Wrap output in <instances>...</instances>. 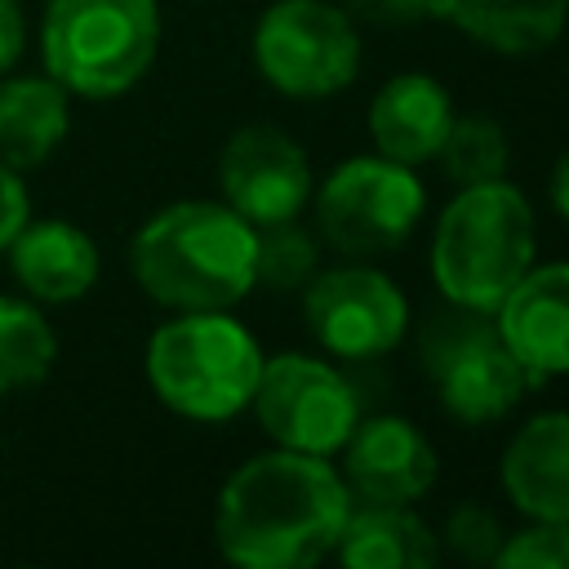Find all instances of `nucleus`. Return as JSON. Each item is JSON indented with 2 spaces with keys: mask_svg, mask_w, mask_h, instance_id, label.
Here are the masks:
<instances>
[{
  "mask_svg": "<svg viewBox=\"0 0 569 569\" xmlns=\"http://www.w3.org/2000/svg\"><path fill=\"white\" fill-rule=\"evenodd\" d=\"M351 502L329 458L276 445L227 476L213 507V538L240 569H307L333 556Z\"/></svg>",
  "mask_w": 569,
  "mask_h": 569,
  "instance_id": "1",
  "label": "nucleus"
},
{
  "mask_svg": "<svg viewBox=\"0 0 569 569\" xmlns=\"http://www.w3.org/2000/svg\"><path fill=\"white\" fill-rule=\"evenodd\" d=\"M258 231L227 200L156 209L129 240L138 289L169 311H231L253 284Z\"/></svg>",
  "mask_w": 569,
  "mask_h": 569,
  "instance_id": "2",
  "label": "nucleus"
},
{
  "mask_svg": "<svg viewBox=\"0 0 569 569\" xmlns=\"http://www.w3.org/2000/svg\"><path fill=\"white\" fill-rule=\"evenodd\" d=\"M533 209L507 178L458 187L431 231V280L445 302L493 311L533 267Z\"/></svg>",
  "mask_w": 569,
  "mask_h": 569,
  "instance_id": "3",
  "label": "nucleus"
},
{
  "mask_svg": "<svg viewBox=\"0 0 569 569\" xmlns=\"http://www.w3.org/2000/svg\"><path fill=\"white\" fill-rule=\"evenodd\" d=\"M258 338L231 311H178L147 342V382L191 422H227L249 409L262 373Z\"/></svg>",
  "mask_w": 569,
  "mask_h": 569,
  "instance_id": "4",
  "label": "nucleus"
},
{
  "mask_svg": "<svg viewBox=\"0 0 569 569\" xmlns=\"http://www.w3.org/2000/svg\"><path fill=\"white\" fill-rule=\"evenodd\" d=\"M160 4L156 0H49L40 22V53L49 80L80 98H120L156 62Z\"/></svg>",
  "mask_w": 569,
  "mask_h": 569,
  "instance_id": "5",
  "label": "nucleus"
},
{
  "mask_svg": "<svg viewBox=\"0 0 569 569\" xmlns=\"http://www.w3.org/2000/svg\"><path fill=\"white\" fill-rule=\"evenodd\" d=\"M418 351L445 413L467 427L507 418L533 382L525 365L511 356V347L502 342L493 311L445 302V311H436L422 325Z\"/></svg>",
  "mask_w": 569,
  "mask_h": 569,
  "instance_id": "6",
  "label": "nucleus"
},
{
  "mask_svg": "<svg viewBox=\"0 0 569 569\" xmlns=\"http://www.w3.org/2000/svg\"><path fill=\"white\" fill-rule=\"evenodd\" d=\"M311 209L316 231L333 253L351 262H373L396 253L418 231L427 191L409 164H396L373 151L333 164L311 191Z\"/></svg>",
  "mask_w": 569,
  "mask_h": 569,
  "instance_id": "7",
  "label": "nucleus"
},
{
  "mask_svg": "<svg viewBox=\"0 0 569 569\" xmlns=\"http://www.w3.org/2000/svg\"><path fill=\"white\" fill-rule=\"evenodd\" d=\"M253 67L284 98H333L360 71V36L329 0H276L253 27Z\"/></svg>",
  "mask_w": 569,
  "mask_h": 569,
  "instance_id": "8",
  "label": "nucleus"
},
{
  "mask_svg": "<svg viewBox=\"0 0 569 569\" xmlns=\"http://www.w3.org/2000/svg\"><path fill=\"white\" fill-rule=\"evenodd\" d=\"M249 409L271 445L316 458H333L347 445L351 427L360 422V400L347 373L302 351L262 360Z\"/></svg>",
  "mask_w": 569,
  "mask_h": 569,
  "instance_id": "9",
  "label": "nucleus"
},
{
  "mask_svg": "<svg viewBox=\"0 0 569 569\" xmlns=\"http://www.w3.org/2000/svg\"><path fill=\"white\" fill-rule=\"evenodd\" d=\"M302 320L325 356L338 360H378L409 329V298L373 262L320 267L302 284Z\"/></svg>",
  "mask_w": 569,
  "mask_h": 569,
  "instance_id": "10",
  "label": "nucleus"
},
{
  "mask_svg": "<svg viewBox=\"0 0 569 569\" xmlns=\"http://www.w3.org/2000/svg\"><path fill=\"white\" fill-rule=\"evenodd\" d=\"M222 200L253 227L289 222L311 204L316 173L307 151L276 124H244L218 156Z\"/></svg>",
  "mask_w": 569,
  "mask_h": 569,
  "instance_id": "11",
  "label": "nucleus"
},
{
  "mask_svg": "<svg viewBox=\"0 0 569 569\" xmlns=\"http://www.w3.org/2000/svg\"><path fill=\"white\" fill-rule=\"evenodd\" d=\"M342 480L356 502H405L413 507L436 485L431 440L400 413L360 418L338 449Z\"/></svg>",
  "mask_w": 569,
  "mask_h": 569,
  "instance_id": "12",
  "label": "nucleus"
},
{
  "mask_svg": "<svg viewBox=\"0 0 569 569\" xmlns=\"http://www.w3.org/2000/svg\"><path fill=\"white\" fill-rule=\"evenodd\" d=\"M493 320L533 382L569 373V262L529 267L493 307Z\"/></svg>",
  "mask_w": 569,
  "mask_h": 569,
  "instance_id": "13",
  "label": "nucleus"
},
{
  "mask_svg": "<svg viewBox=\"0 0 569 569\" xmlns=\"http://www.w3.org/2000/svg\"><path fill=\"white\" fill-rule=\"evenodd\" d=\"M453 98L449 89L427 71H400L391 76L373 102H369V138L373 151L396 164H427L436 160L449 124H453Z\"/></svg>",
  "mask_w": 569,
  "mask_h": 569,
  "instance_id": "14",
  "label": "nucleus"
},
{
  "mask_svg": "<svg viewBox=\"0 0 569 569\" xmlns=\"http://www.w3.org/2000/svg\"><path fill=\"white\" fill-rule=\"evenodd\" d=\"M502 489L529 520H569V409L533 413L502 449Z\"/></svg>",
  "mask_w": 569,
  "mask_h": 569,
  "instance_id": "15",
  "label": "nucleus"
},
{
  "mask_svg": "<svg viewBox=\"0 0 569 569\" xmlns=\"http://www.w3.org/2000/svg\"><path fill=\"white\" fill-rule=\"evenodd\" d=\"M4 253L18 284L40 302H76L98 284V244L76 222L27 218V227L9 240Z\"/></svg>",
  "mask_w": 569,
  "mask_h": 569,
  "instance_id": "16",
  "label": "nucleus"
},
{
  "mask_svg": "<svg viewBox=\"0 0 569 569\" xmlns=\"http://www.w3.org/2000/svg\"><path fill=\"white\" fill-rule=\"evenodd\" d=\"M333 556L347 569H431L440 533L405 502H351Z\"/></svg>",
  "mask_w": 569,
  "mask_h": 569,
  "instance_id": "17",
  "label": "nucleus"
},
{
  "mask_svg": "<svg viewBox=\"0 0 569 569\" xmlns=\"http://www.w3.org/2000/svg\"><path fill=\"white\" fill-rule=\"evenodd\" d=\"M431 18L458 27L480 49L525 58L560 40L569 0H431Z\"/></svg>",
  "mask_w": 569,
  "mask_h": 569,
  "instance_id": "18",
  "label": "nucleus"
},
{
  "mask_svg": "<svg viewBox=\"0 0 569 569\" xmlns=\"http://www.w3.org/2000/svg\"><path fill=\"white\" fill-rule=\"evenodd\" d=\"M71 129L67 89L49 76H13L0 84V164L36 169L44 164Z\"/></svg>",
  "mask_w": 569,
  "mask_h": 569,
  "instance_id": "19",
  "label": "nucleus"
},
{
  "mask_svg": "<svg viewBox=\"0 0 569 569\" xmlns=\"http://www.w3.org/2000/svg\"><path fill=\"white\" fill-rule=\"evenodd\" d=\"M53 356H58V338L40 316V307L0 293V396L44 382Z\"/></svg>",
  "mask_w": 569,
  "mask_h": 569,
  "instance_id": "20",
  "label": "nucleus"
},
{
  "mask_svg": "<svg viewBox=\"0 0 569 569\" xmlns=\"http://www.w3.org/2000/svg\"><path fill=\"white\" fill-rule=\"evenodd\" d=\"M436 160L453 187H476V182L507 178L511 142H507V129L489 116H453Z\"/></svg>",
  "mask_w": 569,
  "mask_h": 569,
  "instance_id": "21",
  "label": "nucleus"
},
{
  "mask_svg": "<svg viewBox=\"0 0 569 569\" xmlns=\"http://www.w3.org/2000/svg\"><path fill=\"white\" fill-rule=\"evenodd\" d=\"M258 244H253V284L271 289V293H302V284L320 271V244L311 231L298 227V218L289 222H267L253 227Z\"/></svg>",
  "mask_w": 569,
  "mask_h": 569,
  "instance_id": "22",
  "label": "nucleus"
},
{
  "mask_svg": "<svg viewBox=\"0 0 569 569\" xmlns=\"http://www.w3.org/2000/svg\"><path fill=\"white\" fill-rule=\"evenodd\" d=\"M502 538H507V529L489 507L462 502L449 511V520L440 529V551H453L458 560H471V565H493Z\"/></svg>",
  "mask_w": 569,
  "mask_h": 569,
  "instance_id": "23",
  "label": "nucleus"
},
{
  "mask_svg": "<svg viewBox=\"0 0 569 569\" xmlns=\"http://www.w3.org/2000/svg\"><path fill=\"white\" fill-rule=\"evenodd\" d=\"M502 569H569V520H533L502 538L498 560Z\"/></svg>",
  "mask_w": 569,
  "mask_h": 569,
  "instance_id": "24",
  "label": "nucleus"
},
{
  "mask_svg": "<svg viewBox=\"0 0 569 569\" xmlns=\"http://www.w3.org/2000/svg\"><path fill=\"white\" fill-rule=\"evenodd\" d=\"M27 218H31V200H27V187H22L18 169L0 164V253L27 227Z\"/></svg>",
  "mask_w": 569,
  "mask_h": 569,
  "instance_id": "25",
  "label": "nucleus"
},
{
  "mask_svg": "<svg viewBox=\"0 0 569 569\" xmlns=\"http://www.w3.org/2000/svg\"><path fill=\"white\" fill-rule=\"evenodd\" d=\"M347 13L378 27H409L418 18H431V0H347Z\"/></svg>",
  "mask_w": 569,
  "mask_h": 569,
  "instance_id": "26",
  "label": "nucleus"
},
{
  "mask_svg": "<svg viewBox=\"0 0 569 569\" xmlns=\"http://www.w3.org/2000/svg\"><path fill=\"white\" fill-rule=\"evenodd\" d=\"M22 44H27L22 9H18V0H0V76L22 58Z\"/></svg>",
  "mask_w": 569,
  "mask_h": 569,
  "instance_id": "27",
  "label": "nucleus"
},
{
  "mask_svg": "<svg viewBox=\"0 0 569 569\" xmlns=\"http://www.w3.org/2000/svg\"><path fill=\"white\" fill-rule=\"evenodd\" d=\"M551 209L569 222V151L556 160V169H551Z\"/></svg>",
  "mask_w": 569,
  "mask_h": 569,
  "instance_id": "28",
  "label": "nucleus"
}]
</instances>
